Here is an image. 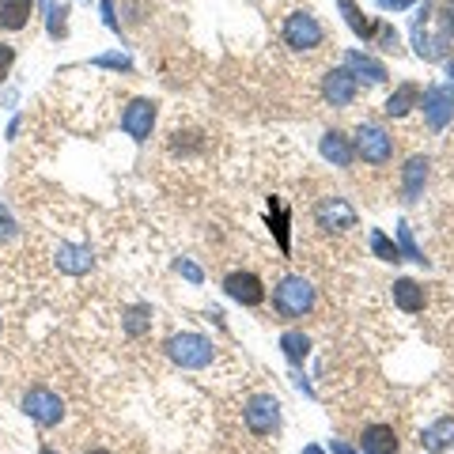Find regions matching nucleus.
Returning a JSON list of instances; mask_svg holds the SVG:
<instances>
[{
    "instance_id": "nucleus-28",
    "label": "nucleus",
    "mask_w": 454,
    "mask_h": 454,
    "mask_svg": "<svg viewBox=\"0 0 454 454\" xmlns=\"http://www.w3.org/2000/svg\"><path fill=\"white\" fill-rule=\"evenodd\" d=\"M450 4H454V0H450Z\"/></svg>"
},
{
    "instance_id": "nucleus-11",
    "label": "nucleus",
    "mask_w": 454,
    "mask_h": 454,
    "mask_svg": "<svg viewBox=\"0 0 454 454\" xmlns=\"http://www.w3.org/2000/svg\"><path fill=\"white\" fill-rule=\"evenodd\" d=\"M325 98H330L333 106H348L352 98H356V76L345 73V68H337V73L325 76Z\"/></svg>"
},
{
    "instance_id": "nucleus-14",
    "label": "nucleus",
    "mask_w": 454,
    "mask_h": 454,
    "mask_svg": "<svg viewBox=\"0 0 454 454\" xmlns=\"http://www.w3.org/2000/svg\"><path fill=\"white\" fill-rule=\"evenodd\" d=\"M394 303L405 310V315H417V310H424V288L417 280H397L394 284Z\"/></svg>"
},
{
    "instance_id": "nucleus-8",
    "label": "nucleus",
    "mask_w": 454,
    "mask_h": 454,
    "mask_svg": "<svg viewBox=\"0 0 454 454\" xmlns=\"http://www.w3.org/2000/svg\"><path fill=\"white\" fill-rule=\"evenodd\" d=\"M223 292L231 295L235 303H243V307H258V303H265V284L254 277V273H227Z\"/></svg>"
},
{
    "instance_id": "nucleus-6",
    "label": "nucleus",
    "mask_w": 454,
    "mask_h": 454,
    "mask_svg": "<svg viewBox=\"0 0 454 454\" xmlns=\"http://www.w3.org/2000/svg\"><path fill=\"white\" fill-rule=\"evenodd\" d=\"M315 216H318V227H325V231H348V227H356V208L345 197H325L315 208Z\"/></svg>"
},
{
    "instance_id": "nucleus-24",
    "label": "nucleus",
    "mask_w": 454,
    "mask_h": 454,
    "mask_svg": "<svg viewBox=\"0 0 454 454\" xmlns=\"http://www.w3.org/2000/svg\"><path fill=\"white\" fill-rule=\"evenodd\" d=\"M12 65H16V50H12L8 42H0V80L12 73Z\"/></svg>"
},
{
    "instance_id": "nucleus-26",
    "label": "nucleus",
    "mask_w": 454,
    "mask_h": 454,
    "mask_svg": "<svg viewBox=\"0 0 454 454\" xmlns=\"http://www.w3.org/2000/svg\"><path fill=\"white\" fill-rule=\"evenodd\" d=\"M83 454H114V450H103V447H95V450H83Z\"/></svg>"
},
{
    "instance_id": "nucleus-7",
    "label": "nucleus",
    "mask_w": 454,
    "mask_h": 454,
    "mask_svg": "<svg viewBox=\"0 0 454 454\" xmlns=\"http://www.w3.org/2000/svg\"><path fill=\"white\" fill-rule=\"evenodd\" d=\"M152 125H155V103L148 98H133L121 114V129L129 133L133 140H148L152 137Z\"/></svg>"
},
{
    "instance_id": "nucleus-13",
    "label": "nucleus",
    "mask_w": 454,
    "mask_h": 454,
    "mask_svg": "<svg viewBox=\"0 0 454 454\" xmlns=\"http://www.w3.org/2000/svg\"><path fill=\"white\" fill-rule=\"evenodd\" d=\"M31 4L35 0H0V27L4 31H23L31 20Z\"/></svg>"
},
{
    "instance_id": "nucleus-18",
    "label": "nucleus",
    "mask_w": 454,
    "mask_h": 454,
    "mask_svg": "<svg viewBox=\"0 0 454 454\" xmlns=\"http://www.w3.org/2000/svg\"><path fill=\"white\" fill-rule=\"evenodd\" d=\"M348 65L356 68L360 76L367 73V80H372V83H382V80H387V68H382L379 61H372V57H364V53H348Z\"/></svg>"
},
{
    "instance_id": "nucleus-10",
    "label": "nucleus",
    "mask_w": 454,
    "mask_h": 454,
    "mask_svg": "<svg viewBox=\"0 0 454 454\" xmlns=\"http://www.w3.org/2000/svg\"><path fill=\"white\" fill-rule=\"evenodd\" d=\"M424 106H428V125L432 129H443L454 114V91L450 88H432L424 95Z\"/></svg>"
},
{
    "instance_id": "nucleus-17",
    "label": "nucleus",
    "mask_w": 454,
    "mask_h": 454,
    "mask_svg": "<svg viewBox=\"0 0 454 454\" xmlns=\"http://www.w3.org/2000/svg\"><path fill=\"white\" fill-rule=\"evenodd\" d=\"M424 178H428V160H424V155H413L405 167V201H417Z\"/></svg>"
},
{
    "instance_id": "nucleus-15",
    "label": "nucleus",
    "mask_w": 454,
    "mask_h": 454,
    "mask_svg": "<svg viewBox=\"0 0 454 454\" xmlns=\"http://www.w3.org/2000/svg\"><path fill=\"white\" fill-rule=\"evenodd\" d=\"M322 155H325V160H333L337 167H348L352 160H356V148H352L340 133H325V140H322Z\"/></svg>"
},
{
    "instance_id": "nucleus-2",
    "label": "nucleus",
    "mask_w": 454,
    "mask_h": 454,
    "mask_svg": "<svg viewBox=\"0 0 454 454\" xmlns=\"http://www.w3.org/2000/svg\"><path fill=\"white\" fill-rule=\"evenodd\" d=\"M167 356L182 364V367H205L212 364V340L197 337V333H182L167 340Z\"/></svg>"
},
{
    "instance_id": "nucleus-25",
    "label": "nucleus",
    "mask_w": 454,
    "mask_h": 454,
    "mask_svg": "<svg viewBox=\"0 0 454 454\" xmlns=\"http://www.w3.org/2000/svg\"><path fill=\"white\" fill-rule=\"evenodd\" d=\"M12 235H16V223H12V216L0 208V239H12Z\"/></svg>"
},
{
    "instance_id": "nucleus-27",
    "label": "nucleus",
    "mask_w": 454,
    "mask_h": 454,
    "mask_svg": "<svg viewBox=\"0 0 454 454\" xmlns=\"http://www.w3.org/2000/svg\"><path fill=\"white\" fill-rule=\"evenodd\" d=\"M450 76H454V65H450Z\"/></svg>"
},
{
    "instance_id": "nucleus-19",
    "label": "nucleus",
    "mask_w": 454,
    "mask_h": 454,
    "mask_svg": "<svg viewBox=\"0 0 454 454\" xmlns=\"http://www.w3.org/2000/svg\"><path fill=\"white\" fill-rule=\"evenodd\" d=\"M424 439H428V447H432V450L450 447V439H454V420H439L435 428H432L428 435H424Z\"/></svg>"
},
{
    "instance_id": "nucleus-22",
    "label": "nucleus",
    "mask_w": 454,
    "mask_h": 454,
    "mask_svg": "<svg viewBox=\"0 0 454 454\" xmlns=\"http://www.w3.org/2000/svg\"><path fill=\"white\" fill-rule=\"evenodd\" d=\"M372 250L379 254L382 262H397V247H394V243H390V239L382 235V231H375V235H372Z\"/></svg>"
},
{
    "instance_id": "nucleus-4",
    "label": "nucleus",
    "mask_w": 454,
    "mask_h": 454,
    "mask_svg": "<svg viewBox=\"0 0 454 454\" xmlns=\"http://www.w3.org/2000/svg\"><path fill=\"white\" fill-rule=\"evenodd\" d=\"M356 155H364L367 163H387L394 155V140L379 129V125H360L356 129Z\"/></svg>"
},
{
    "instance_id": "nucleus-3",
    "label": "nucleus",
    "mask_w": 454,
    "mask_h": 454,
    "mask_svg": "<svg viewBox=\"0 0 454 454\" xmlns=\"http://www.w3.org/2000/svg\"><path fill=\"white\" fill-rule=\"evenodd\" d=\"M284 42H288L292 50H315V46H322V23L310 16V12H292V16L284 20Z\"/></svg>"
},
{
    "instance_id": "nucleus-1",
    "label": "nucleus",
    "mask_w": 454,
    "mask_h": 454,
    "mask_svg": "<svg viewBox=\"0 0 454 454\" xmlns=\"http://www.w3.org/2000/svg\"><path fill=\"white\" fill-rule=\"evenodd\" d=\"M273 303L284 318H303L310 307H315V288L303 280V277H284L280 288L273 295Z\"/></svg>"
},
{
    "instance_id": "nucleus-12",
    "label": "nucleus",
    "mask_w": 454,
    "mask_h": 454,
    "mask_svg": "<svg viewBox=\"0 0 454 454\" xmlns=\"http://www.w3.org/2000/svg\"><path fill=\"white\" fill-rule=\"evenodd\" d=\"M364 454H397V435L394 428L387 424H372V428H364Z\"/></svg>"
},
{
    "instance_id": "nucleus-5",
    "label": "nucleus",
    "mask_w": 454,
    "mask_h": 454,
    "mask_svg": "<svg viewBox=\"0 0 454 454\" xmlns=\"http://www.w3.org/2000/svg\"><path fill=\"white\" fill-rule=\"evenodd\" d=\"M247 424H250V432H258V435L277 432V428H280V405H277V397H269V394L250 397V405H247Z\"/></svg>"
},
{
    "instance_id": "nucleus-21",
    "label": "nucleus",
    "mask_w": 454,
    "mask_h": 454,
    "mask_svg": "<svg viewBox=\"0 0 454 454\" xmlns=\"http://www.w3.org/2000/svg\"><path fill=\"white\" fill-rule=\"evenodd\" d=\"M337 4H340V8H345V16H348V23H352V31H356V35H364V38H367V35H372V27H367V23H364V16H360V8H356V4H352V0H337Z\"/></svg>"
},
{
    "instance_id": "nucleus-20",
    "label": "nucleus",
    "mask_w": 454,
    "mask_h": 454,
    "mask_svg": "<svg viewBox=\"0 0 454 454\" xmlns=\"http://www.w3.org/2000/svg\"><path fill=\"white\" fill-rule=\"evenodd\" d=\"M65 258L61 265L68 269V273H83V269H91V258H88V250H61Z\"/></svg>"
},
{
    "instance_id": "nucleus-23",
    "label": "nucleus",
    "mask_w": 454,
    "mask_h": 454,
    "mask_svg": "<svg viewBox=\"0 0 454 454\" xmlns=\"http://www.w3.org/2000/svg\"><path fill=\"white\" fill-rule=\"evenodd\" d=\"M284 352H288L292 360H303L307 356V337L303 333H284Z\"/></svg>"
},
{
    "instance_id": "nucleus-9",
    "label": "nucleus",
    "mask_w": 454,
    "mask_h": 454,
    "mask_svg": "<svg viewBox=\"0 0 454 454\" xmlns=\"http://www.w3.org/2000/svg\"><path fill=\"white\" fill-rule=\"evenodd\" d=\"M23 413L35 417L38 424H46V428H50V424H57V420L65 417V409H61V397H57V394H50V390H31V394L23 397Z\"/></svg>"
},
{
    "instance_id": "nucleus-16",
    "label": "nucleus",
    "mask_w": 454,
    "mask_h": 454,
    "mask_svg": "<svg viewBox=\"0 0 454 454\" xmlns=\"http://www.w3.org/2000/svg\"><path fill=\"white\" fill-rule=\"evenodd\" d=\"M417 98H420V88H417V83H402V88H397V91L387 98V114H390V118H402V114L413 110Z\"/></svg>"
}]
</instances>
